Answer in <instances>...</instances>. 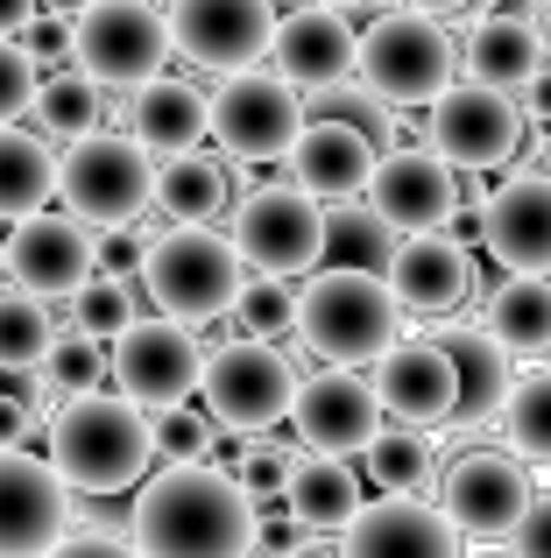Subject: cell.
I'll list each match as a JSON object with an SVG mask.
<instances>
[{
    "instance_id": "6da1fadb",
    "label": "cell",
    "mask_w": 551,
    "mask_h": 558,
    "mask_svg": "<svg viewBox=\"0 0 551 558\" xmlns=\"http://www.w3.org/2000/svg\"><path fill=\"white\" fill-rule=\"evenodd\" d=\"M262 502L241 488V474H220L206 460H170L156 481H142L127 545L156 558H234L255 545Z\"/></svg>"
},
{
    "instance_id": "7a4b0ae2",
    "label": "cell",
    "mask_w": 551,
    "mask_h": 558,
    "mask_svg": "<svg viewBox=\"0 0 551 558\" xmlns=\"http://www.w3.org/2000/svg\"><path fill=\"white\" fill-rule=\"evenodd\" d=\"M156 417H142L135 396H107V389H78L57 403L50 417V460L71 474L78 495H127L156 460Z\"/></svg>"
},
{
    "instance_id": "3957f363",
    "label": "cell",
    "mask_w": 551,
    "mask_h": 558,
    "mask_svg": "<svg viewBox=\"0 0 551 558\" xmlns=\"http://www.w3.org/2000/svg\"><path fill=\"white\" fill-rule=\"evenodd\" d=\"M297 332L318 361L332 368H368L403 340V298L382 269L332 262L297 290Z\"/></svg>"
},
{
    "instance_id": "277c9868",
    "label": "cell",
    "mask_w": 551,
    "mask_h": 558,
    "mask_svg": "<svg viewBox=\"0 0 551 558\" xmlns=\"http://www.w3.org/2000/svg\"><path fill=\"white\" fill-rule=\"evenodd\" d=\"M255 262L241 255L234 233H220L212 219H177L170 233H156L149 255H142V283H149L156 312L184 318V326H212V318H234L241 290H248Z\"/></svg>"
},
{
    "instance_id": "5b68a950",
    "label": "cell",
    "mask_w": 551,
    "mask_h": 558,
    "mask_svg": "<svg viewBox=\"0 0 551 558\" xmlns=\"http://www.w3.org/2000/svg\"><path fill=\"white\" fill-rule=\"evenodd\" d=\"M445 14L425 8H396L360 36V85L382 107H431L460 71V43L445 36Z\"/></svg>"
},
{
    "instance_id": "8992f818",
    "label": "cell",
    "mask_w": 551,
    "mask_h": 558,
    "mask_svg": "<svg viewBox=\"0 0 551 558\" xmlns=\"http://www.w3.org/2000/svg\"><path fill=\"white\" fill-rule=\"evenodd\" d=\"M71 57L85 78L135 93V85L163 78V64L177 57V36H170V14H156L149 0H85Z\"/></svg>"
},
{
    "instance_id": "52a82bcc",
    "label": "cell",
    "mask_w": 551,
    "mask_h": 558,
    "mask_svg": "<svg viewBox=\"0 0 551 558\" xmlns=\"http://www.w3.org/2000/svg\"><path fill=\"white\" fill-rule=\"evenodd\" d=\"M149 142L142 135H78L64 149V184L57 198L71 205L78 219L93 227H135L142 205H156V163H149Z\"/></svg>"
},
{
    "instance_id": "ba28073f",
    "label": "cell",
    "mask_w": 551,
    "mask_h": 558,
    "mask_svg": "<svg viewBox=\"0 0 551 558\" xmlns=\"http://www.w3.org/2000/svg\"><path fill=\"white\" fill-rule=\"evenodd\" d=\"M198 403L220 417V432H269L290 417L297 403V368L276 340L241 332L234 347L206 354V381H198Z\"/></svg>"
},
{
    "instance_id": "9c48e42d",
    "label": "cell",
    "mask_w": 551,
    "mask_h": 558,
    "mask_svg": "<svg viewBox=\"0 0 551 558\" xmlns=\"http://www.w3.org/2000/svg\"><path fill=\"white\" fill-rule=\"evenodd\" d=\"M304 135V85H290L283 71H226L212 93V142L234 163H276L290 156V142Z\"/></svg>"
},
{
    "instance_id": "30bf717a",
    "label": "cell",
    "mask_w": 551,
    "mask_h": 558,
    "mask_svg": "<svg viewBox=\"0 0 551 558\" xmlns=\"http://www.w3.org/2000/svg\"><path fill=\"white\" fill-rule=\"evenodd\" d=\"M425 142L445 163H460L467 178H481V170H502L524 149V107H516L502 85L460 78L425 107Z\"/></svg>"
},
{
    "instance_id": "8fae6325",
    "label": "cell",
    "mask_w": 551,
    "mask_h": 558,
    "mask_svg": "<svg viewBox=\"0 0 551 558\" xmlns=\"http://www.w3.org/2000/svg\"><path fill=\"white\" fill-rule=\"evenodd\" d=\"M234 241H241V255L269 276H311L318 262H326V213H318V198L297 178L262 184V191L241 198Z\"/></svg>"
},
{
    "instance_id": "7c38bea8",
    "label": "cell",
    "mask_w": 551,
    "mask_h": 558,
    "mask_svg": "<svg viewBox=\"0 0 551 558\" xmlns=\"http://www.w3.org/2000/svg\"><path fill=\"white\" fill-rule=\"evenodd\" d=\"M71 474L22 446H0V558H36L71 537Z\"/></svg>"
},
{
    "instance_id": "4fadbf2b",
    "label": "cell",
    "mask_w": 551,
    "mask_h": 558,
    "mask_svg": "<svg viewBox=\"0 0 551 558\" xmlns=\"http://www.w3.org/2000/svg\"><path fill=\"white\" fill-rule=\"evenodd\" d=\"M530 466L524 452H460L453 466H445L439 481V502L445 517L460 523V537H474V545H502V537H516V523H524L530 509Z\"/></svg>"
},
{
    "instance_id": "5bb4252c",
    "label": "cell",
    "mask_w": 551,
    "mask_h": 558,
    "mask_svg": "<svg viewBox=\"0 0 551 558\" xmlns=\"http://www.w3.org/2000/svg\"><path fill=\"white\" fill-rule=\"evenodd\" d=\"M276 0H170V36L177 57L212 78L226 71H248L276 50Z\"/></svg>"
},
{
    "instance_id": "9a60e30c",
    "label": "cell",
    "mask_w": 551,
    "mask_h": 558,
    "mask_svg": "<svg viewBox=\"0 0 551 558\" xmlns=\"http://www.w3.org/2000/svg\"><path fill=\"white\" fill-rule=\"evenodd\" d=\"M113 381H121L135 403L163 410V403H192L198 381H206V347L184 318H135V326L113 340Z\"/></svg>"
},
{
    "instance_id": "2e32d148",
    "label": "cell",
    "mask_w": 551,
    "mask_h": 558,
    "mask_svg": "<svg viewBox=\"0 0 551 558\" xmlns=\"http://www.w3.org/2000/svg\"><path fill=\"white\" fill-rule=\"evenodd\" d=\"M368 205L396 233L453 227L460 219V163H445L431 142H396V149H382V163L368 178Z\"/></svg>"
},
{
    "instance_id": "e0dca14e",
    "label": "cell",
    "mask_w": 551,
    "mask_h": 558,
    "mask_svg": "<svg viewBox=\"0 0 551 558\" xmlns=\"http://www.w3.org/2000/svg\"><path fill=\"white\" fill-rule=\"evenodd\" d=\"M99 269V241H93V219L64 213H28L14 219L8 233V276L36 298H71L85 276Z\"/></svg>"
},
{
    "instance_id": "ac0fdd59",
    "label": "cell",
    "mask_w": 551,
    "mask_h": 558,
    "mask_svg": "<svg viewBox=\"0 0 551 558\" xmlns=\"http://www.w3.org/2000/svg\"><path fill=\"white\" fill-rule=\"evenodd\" d=\"M382 389L360 381L354 368H332V361L326 375L297 381V403H290V424L311 452H368L382 438Z\"/></svg>"
},
{
    "instance_id": "d6986e66",
    "label": "cell",
    "mask_w": 551,
    "mask_h": 558,
    "mask_svg": "<svg viewBox=\"0 0 551 558\" xmlns=\"http://www.w3.org/2000/svg\"><path fill=\"white\" fill-rule=\"evenodd\" d=\"M276 71L304 93H340L346 78L360 71V36L354 22L340 14V0H304L276 22Z\"/></svg>"
},
{
    "instance_id": "ffe728a7",
    "label": "cell",
    "mask_w": 551,
    "mask_h": 558,
    "mask_svg": "<svg viewBox=\"0 0 551 558\" xmlns=\"http://www.w3.org/2000/svg\"><path fill=\"white\" fill-rule=\"evenodd\" d=\"M375 389H382V410L396 424H453L460 410V368H453V347L431 332V340H396L382 361H375Z\"/></svg>"
},
{
    "instance_id": "44dd1931",
    "label": "cell",
    "mask_w": 551,
    "mask_h": 558,
    "mask_svg": "<svg viewBox=\"0 0 551 558\" xmlns=\"http://www.w3.org/2000/svg\"><path fill=\"white\" fill-rule=\"evenodd\" d=\"M340 537L360 558H445L467 545L445 502H417V488H382V502H360V517Z\"/></svg>"
},
{
    "instance_id": "7402d4cb",
    "label": "cell",
    "mask_w": 551,
    "mask_h": 558,
    "mask_svg": "<svg viewBox=\"0 0 551 558\" xmlns=\"http://www.w3.org/2000/svg\"><path fill=\"white\" fill-rule=\"evenodd\" d=\"M389 283H396L403 312L445 318L474 298V255L453 227H417V233H403L396 255H389Z\"/></svg>"
},
{
    "instance_id": "603a6c76",
    "label": "cell",
    "mask_w": 551,
    "mask_h": 558,
    "mask_svg": "<svg viewBox=\"0 0 551 558\" xmlns=\"http://www.w3.org/2000/svg\"><path fill=\"white\" fill-rule=\"evenodd\" d=\"M382 163V135L360 121H304V135L290 142V178L311 198H368V178Z\"/></svg>"
},
{
    "instance_id": "cb8c5ba5",
    "label": "cell",
    "mask_w": 551,
    "mask_h": 558,
    "mask_svg": "<svg viewBox=\"0 0 551 558\" xmlns=\"http://www.w3.org/2000/svg\"><path fill=\"white\" fill-rule=\"evenodd\" d=\"M481 241L502 269H544L551 276V170H524L481 205Z\"/></svg>"
},
{
    "instance_id": "d4e9b609",
    "label": "cell",
    "mask_w": 551,
    "mask_h": 558,
    "mask_svg": "<svg viewBox=\"0 0 551 558\" xmlns=\"http://www.w3.org/2000/svg\"><path fill=\"white\" fill-rule=\"evenodd\" d=\"M439 340L453 347V368H460V410H453V432H481V424H495L502 410H510V389H516V368H510V340H502L495 326H460L453 312H445Z\"/></svg>"
},
{
    "instance_id": "484cf974",
    "label": "cell",
    "mask_w": 551,
    "mask_h": 558,
    "mask_svg": "<svg viewBox=\"0 0 551 558\" xmlns=\"http://www.w3.org/2000/svg\"><path fill=\"white\" fill-rule=\"evenodd\" d=\"M544 57L551 50H544V36H538V14H495V8H488L481 22H474L460 64H467V78H481V85L524 93V85L544 71Z\"/></svg>"
},
{
    "instance_id": "4316f807",
    "label": "cell",
    "mask_w": 551,
    "mask_h": 558,
    "mask_svg": "<svg viewBox=\"0 0 551 558\" xmlns=\"http://www.w3.org/2000/svg\"><path fill=\"white\" fill-rule=\"evenodd\" d=\"M57 184H64V156L50 149V135L0 121V219L42 213L57 198Z\"/></svg>"
},
{
    "instance_id": "83f0119b",
    "label": "cell",
    "mask_w": 551,
    "mask_h": 558,
    "mask_svg": "<svg viewBox=\"0 0 551 558\" xmlns=\"http://www.w3.org/2000/svg\"><path fill=\"white\" fill-rule=\"evenodd\" d=\"M127 121H135V135L156 156H177V149H198V135H212V99L184 78H149V85H135Z\"/></svg>"
},
{
    "instance_id": "f1b7e54d",
    "label": "cell",
    "mask_w": 551,
    "mask_h": 558,
    "mask_svg": "<svg viewBox=\"0 0 551 558\" xmlns=\"http://www.w3.org/2000/svg\"><path fill=\"white\" fill-rule=\"evenodd\" d=\"M283 502L297 509L318 537H326V531H346V523L360 517V502H368V495H360V474H354V460H346V452H304V460L290 466Z\"/></svg>"
},
{
    "instance_id": "f546056e",
    "label": "cell",
    "mask_w": 551,
    "mask_h": 558,
    "mask_svg": "<svg viewBox=\"0 0 551 558\" xmlns=\"http://www.w3.org/2000/svg\"><path fill=\"white\" fill-rule=\"evenodd\" d=\"M488 326L510 340V354H551V283L544 269H510L488 298Z\"/></svg>"
},
{
    "instance_id": "4dcf8cb0",
    "label": "cell",
    "mask_w": 551,
    "mask_h": 558,
    "mask_svg": "<svg viewBox=\"0 0 551 558\" xmlns=\"http://www.w3.org/2000/svg\"><path fill=\"white\" fill-rule=\"evenodd\" d=\"M226 198H234V178L220 170V156L177 149L170 163H156V205H163V219H220Z\"/></svg>"
},
{
    "instance_id": "1f68e13d",
    "label": "cell",
    "mask_w": 551,
    "mask_h": 558,
    "mask_svg": "<svg viewBox=\"0 0 551 558\" xmlns=\"http://www.w3.org/2000/svg\"><path fill=\"white\" fill-rule=\"evenodd\" d=\"M99 78H85V71H57V78L36 85V107H28V121L42 128L50 142H78L99 128Z\"/></svg>"
},
{
    "instance_id": "d6a6232c",
    "label": "cell",
    "mask_w": 551,
    "mask_h": 558,
    "mask_svg": "<svg viewBox=\"0 0 551 558\" xmlns=\"http://www.w3.org/2000/svg\"><path fill=\"white\" fill-rule=\"evenodd\" d=\"M57 326H50V298H36V290H0V368L8 375H28L42 368V354H50Z\"/></svg>"
},
{
    "instance_id": "836d02e7",
    "label": "cell",
    "mask_w": 551,
    "mask_h": 558,
    "mask_svg": "<svg viewBox=\"0 0 551 558\" xmlns=\"http://www.w3.org/2000/svg\"><path fill=\"white\" fill-rule=\"evenodd\" d=\"M107 368H113L107 340H99V332H85V326H71V332H57L50 354H42V389H50V396L99 389V381H107Z\"/></svg>"
},
{
    "instance_id": "e575fe53",
    "label": "cell",
    "mask_w": 551,
    "mask_h": 558,
    "mask_svg": "<svg viewBox=\"0 0 551 558\" xmlns=\"http://www.w3.org/2000/svg\"><path fill=\"white\" fill-rule=\"evenodd\" d=\"M403 233L389 227L382 213H326V255L332 262H360V269H382L389 276V255H396Z\"/></svg>"
},
{
    "instance_id": "d590c367",
    "label": "cell",
    "mask_w": 551,
    "mask_h": 558,
    "mask_svg": "<svg viewBox=\"0 0 551 558\" xmlns=\"http://www.w3.org/2000/svg\"><path fill=\"white\" fill-rule=\"evenodd\" d=\"M360 460H368V481H375V488H425L439 452H431V438L417 432V424H403V432H382L368 452H360Z\"/></svg>"
},
{
    "instance_id": "8d00e7d4",
    "label": "cell",
    "mask_w": 551,
    "mask_h": 558,
    "mask_svg": "<svg viewBox=\"0 0 551 558\" xmlns=\"http://www.w3.org/2000/svg\"><path fill=\"white\" fill-rule=\"evenodd\" d=\"M502 432H510V446L524 452V460H544V466H551V368L524 375V381L510 389Z\"/></svg>"
},
{
    "instance_id": "74e56055",
    "label": "cell",
    "mask_w": 551,
    "mask_h": 558,
    "mask_svg": "<svg viewBox=\"0 0 551 558\" xmlns=\"http://www.w3.org/2000/svg\"><path fill=\"white\" fill-rule=\"evenodd\" d=\"M71 326H85V332H99V340H121L127 326H135V298H127V276H85L78 290H71Z\"/></svg>"
},
{
    "instance_id": "f35d334b",
    "label": "cell",
    "mask_w": 551,
    "mask_h": 558,
    "mask_svg": "<svg viewBox=\"0 0 551 558\" xmlns=\"http://www.w3.org/2000/svg\"><path fill=\"white\" fill-rule=\"evenodd\" d=\"M234 326L255 332V340H283V332L297 326V290H290V276L255 269L248 290H241V304H234Z\"/></svg>"
},
{
    "instance_id": "ab89813d",
    "label": "cell",
    "mask_w": 551,
    "mask_h": 558,
    "mask_svg": "<svg viewBox=\"0 0 551 558\" xmlns=\"http://www.w3.org/2000/svg\"><path fill=\"white\" fill-rule=\"evenodd\" d=\"M212 432H220L212 410H192V403H163V410H156V446H163L170 460H206Z\"/></svg>"
},
{
    "instance_id": "60d3db41",
    "label": "cell",
    "mask_w": 551,
    "mask_h": 558,
    "mask_svg": "<svg viewBox=\"0 0 551 558\" xmlns=\"http://www.w3.org/2000/svg\"><path fill=\"white\" fill-rule=\"evenodd\" d=\"M36 64L42 57L28 50L22 36H0V121H22L28 107H36Z\"/></svg>"
},
{
    "instance_id": "b9f144b4",
    "label": "cell",
    "mask_w": 551,
    "mask_h": 558,
    "mask_svg": "<svg viewBox=\"0 0 551 558\" xmlns=\"http://www.w3.org/2000/svg\"><path fill=\"white\" fill-rule=\"evenodd\" d=\"M290 466H297V452H283V446H248L234 460V474H241V488L255 495V502H283V488H290Z\"/></svg>"
},
{
    "instance_id": "7bdbcfd3",
    "label": "cell",
    "mask_w": 551,
    "mask_h": 558,
    "mask_svg": "<svg viewBox=\"0 0 551 558\" xmlns=\"http://www.w3.org/2000/svg\"><path fill=\"white\" fill-rule=\"evenodd\" d=\"M22 43H28V50L42 57V64H57V57H64L71 43H78V22H71L64 8H50V14H36V22L22 28Z\"/></svg>"
},
{
    "instance_id": "ee69618b",
    "label": "cell",
    "mask_w": 551,
    "mask_h": 558,
    "mask_svg": "<svg viewBox=\"0 0 551 558\" xmlns=\"http://www.w3.org/2000/svg\"><path fill=\"white\" fill-rule=\"evenodd\" d=\"M142 255H149V247H142L135 227H107V233H99V269H107V276L142 269Z\"/></svg>"
},
{
    "instance_id": "f6af8a7d",
    "label": "cell",
    "mask_w": 551,
    "mask_h": 558,
    "mask_svg": "<svg viewBox=\"0 0 551 558\" xmlns=\"http://www.w3.org/2000/svg\"><path fill=\"white\" fill-rule=\"evenodd\" d=\"M510 545L530 551V558H551V495H530V509H524V523H516Z\"/></svg>"
},
{
    "instance_id": "bcb514c9",
    "label": "cell",
    "mask_w": 551,
    "mask_h": 558,
    "mask_svg": "<svg viewBox=\"0 0 551 558\" xmlns=\"http://www.w3.org/2000/svg\"><path fill=\"white\" fill-rule=\"evenodd\" d=\"M22 432H28V403L14 389H0V446H14Z\"/></svg>"
},
{
    "instance_id": "7dc6e473",
    "label": "cell",
    "mask_w": 551,
    "mask_h": 558,
    "mask_svg": "<svg viewBox=\"0 0 551 558\" xmlns=\"http://www.w3.org/2000/svg\"><path fill=\"white\" fill-rule=\"evenodd\" d=\"M524 113H538V121H551V57H544V71L524 85Z\"/></svg>"
},
{
    "instance_id": "c3c4849f",
    "label": "cell",
    "mask_w": 551,
    "mask_h": 558,
    "mask_svg": "<svg viewBox=\"0 0 551 558\" xmlns=\"http://www.w3.org/2000/svg\"><path fill=\"white\" fill-rule=\"evenodd\" d=\"M36 22V0H0V36H22Z\"/></svg>"
},
{
    "instance_id": "681fc988",
    "label": "cell",
    "mask_w": 551,
    "mask_h": 558,
    "mask_svg": "<svg viewBox=\"0 0 551 558\" xmlns=\"http://www.w3.org/2000/svg\"><path fill=\"white\" fill-rule=\"evenodd\" d=\"M403 8H425V14H460V8H474V0H403Z\"/></svg>"
},
{
    "instance_id": "f907efd6",
    "label": "cell",
    "mask_w": 551,
    "mask_h": 558,
    "mask_svg": "<svg viewBox=\"0 0 551 558\" xmlns=\"http://www.w3.org/2000/svg\"><path fill=\"white\" fill-rule=\"evenodd\" d=\"M538 36H544V50H551V0H538Z\"/></svg>"
},
{
    "instance_id": "816d5d0a",
    "label": "cell",
    "mask_w": 551,
    "mask_h": 558,
    "mask_svg": "<svg viewBox=\"0 0 551 558\" xmlns=\"http://www.w3.org/2000/svg\"><path fill=\"white\" fill-rule=\"evenodd\" d=\"M538 170H551V121H544V135H538Z\"/></svg>"
},
{
    "instance_id": "f5cc1de1",
    "label": "cell",
    "mask_w": 551,
    "mask_h": 558,
    "mask_svg": "<svg viewBox=\"0 0 551 558\" xmlns=\"http://www.w3.org/2000/svg\"><path fill=\"white\" fill-rule=\"evenodd\" d=\"M42 8H85V0H42Z\"/></svg>"
},
{
    "instance_id": "db71d44e",
    "label": "cell",
    "mask_w": 551,
    "mask_h": 558,
    "mask_svg": "<svg viewBox=\"0 0 551 558\" xmlns=\"http://www.w3.org/2000/svg\"><path fill=\"white\" fill-rule=\"evenodd\" d=\"M0 276H8V241H0Z\"/></svg>"
},
{
    "instance_id": "11a10c76",
    "label": "cell",
    "mask_w": 551,
    "mask_h": 558,
    "mask_svg": "<svg viewBox=\"0 0 551 558\" xmlns=\"http://www.w3.org/2000/svg\"><path fill=\"white\" fill-rule=\"evenodd\" d=\"M340 8H360V0H340Z\"/></svg>"
},
{
    "instance_id": "9f6ffc18",
    "label": "cell",
    "mask_w": 551,
    "mask_h": 558,
    "mask_svg": "<svg viewBox=\"0 0 551 558\" xmlns=\"http://www.w3.org/2000/svg\"><path fill=\"white\" fill-rule=\"evenodd\" d=\"M530 8H538V0H530Z\"/></svg>"
}]
</instances>
